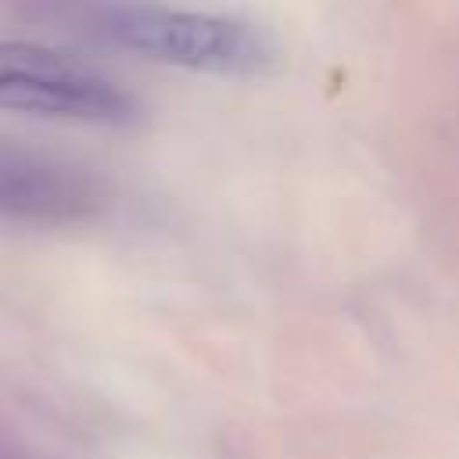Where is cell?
<instances>
[{
  "mask_svg": "<svg viewBox=\"0 0 459 459\" xmlns=\"http://www.w3.org/2000/svg\"><path fill=\"white\" fill-rule=\"evenodd\" d=\"M93 25L108 43L169 68L251 79L265 75L276 65L273 39L251 22L230 14L169 7L151 0H115L97 11Z\"/></svg>",
  "mask_w": 459,
  "mask_h": 459,
  "instance_id": "6da1fadb",
  "label": "cell"
},
{
  "mask_svg": "<svg viewBox=\"0 0 459 459\" xmlns=\"http://www.w3.org/2000/svg\"><path fill=\"white\" fill-rule=\"evenodd\" d=\"M0 111L82 126H129L136 100L104 72L36 43H0Z\"/></svg>",
  "mask_w": 459,
  "mask_h": 459,
  "instance_id": "7a4b0ae2",
  "label": "cell"
},
{
  "mask_svg": "<svg viewBox=\"0 0 459 459\" xmlns=\"http://www.w3.org/2000/svg\"><path fill=\"white\" fill-rule=\"evenodd\" d=\"M100 204L97 183L54 161H4L0 165V212L29 222H75Z\"/></svg>",
  "mask_w": 459,
  "mask_h": 459,
  "instance_id": "3957f363",
  "label": "cell"
}]
</instances>
